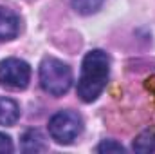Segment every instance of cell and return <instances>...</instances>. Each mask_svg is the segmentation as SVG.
<instances>
[{
	"label": "cell",
	"mask_w": 155,
	"mask_h": 154,
	"mask_svg": "<svg viewBox=\"0 0 155 154\" xmlns=\"http://www.w3.org/2000/svg\"><path fill=\"white\" fill-rule=\"evenodd\" d=\"M110 76V56L101 49H92L81 62V75L78 80V96L85 103L96 102L107 87Z\"/></svg>",
	"instance_id": "6da1fadb"
},
{
	"label": "cell",
	"mask_w": 155,
	"mask_h": 154,
	"mask_svg": "<svg viewBox=\"0 0 155 154\" xmlns=\"http://www.w3.org/2000/svg\"><path fill=\"white\" fill-rule=\"evenodd\" d=\"M40 85L51 96H63L72 85V69L54 56H45L40 64Z\"/></svg>",
	"instance_id": "7a4b0ae2"
},
{
	"label": "cell",
	"mask_w": 155,
	"mask_h": 154,
	"mask_svg": "<svg viewBox=\"0 0 155 154\" xmlns=\"http://www.w3.org/2000/svg\"><path fill=\"white\" fill-rule=\"evenodd\" d=\"M83 118L76 111H58L49 120V134L60 145H71L83 132Z\"/></svg>",
	"instance_id": "3957f363"
},
{
	"label": "cell",
	"mask_w": 155,
	"mask_h": 154,
	"mask_svg": "<svg viewBox=\"0 0 155 154\" xmlns=\"http://www.w3.org/2000/svg\"><path fill=\"white\" fill-rule=\"evenodd\" d=\"M31 80V65L20 58H5L0 62V83L9 89H25Z\"/></svg>",
	"instance_id": "277c9868"
},
{
	"label": "cell",
	"mask_w": 155,
	"mask_h": 154,
	"mask_svg": "<svg viewBox=\"0 0 155 154\" xmlns=\"http://www.w3.org/2000/svg\"><path fill=\"white\" fill-rule=\"evenodd\" d=\"M20 33V18L18 15L9 9L0 5V40H13Z\"/></svg>",
	"instance_id": "5b68a950"
},
{
	"label": "cell",
	"mask_w": 155,
	"mask_h": 154,
	"mask_svg": "<svg viewBox=\"0 0 155 154\" xmlns=\"http://www.w3.org/2000/svg\"><path fill=\"white\" fill-rule=\"evenodd\" d=\"M20 149L24 152H43L49 149V145L38 129H27L20 138Z\"/></svg>",
	"instance_id": "8992f818"
},
{
	"label": "cell",
	"mask_w": 155,
	"mask_h": 154,
	"mask_svg": "<svg viewBox=\"0 0 155 154\" xmlns=\"http://www.w3.org/2000/svg\"><path fill=\"white\" fill-rule=\"evenodd\" d=\"M20 120V105L5 96H0V125L13 127Z\"/></svg>",
	"instance_id": "52a82bcc"
},
{
	"label": "cell",
	"mask_w": 155,
	"mask_h": 154,
	"mask_svg": "<svg viewBox=\"0 0 155 154\" xmlns=\"http://www.w3.org/2000/svg\"><path fill=\"white\" fill-rule=\"evenodd\" d=\"M134 152L139 154H150L155 152V127H150L146 131H143L132 143Z\"/></svg>",
	"instance_id": "ba28073f"
},
{
	"label": "cell",
	"mask_w": 155,
	"mask_h": 154,
	"mask_svg": "<svg viewBox=\"0 0 155 154\" xmlns=\"http://www.w3.org/2000/svg\"><path fill=\"white\" fill-rule=\"evenodd\" d=\"M71 2L79 15H94L105 4V0H71Z\"/></svg>",
	"instance_id": "9c48e42d"
},
{
	"label": "cell",
	"mask_w": 155,
	"mask_h": 154,
	"mask_svg": "<svg viewBox=\"0 0 155 154\" xmlns=\"http://www.w3.org/2000/svg\"><path fill=\"white\" fill-rule=\"evenodd\" d=\"M96 151L101 154H117V152H124V147L121 145V143H117L116 140H103L97 147H96Z\"/></svg>",
	"instance_id": "30bf717a"
},
{
	"label": "cell",
	"mask_w": 155,
	"mask_h": 154,
	"mask_svg": "<svg viewBox=\"0 0 155 154\" xmlns=\"http://www.w3.org/2000/svg\"><path fill=\"white\" fill-rule=\"evenodd\" d=\"M13 140L7 136V134H4V132H0V154H7V152H13Z\"/></svg>",
	"instance_id": "8fae6325"
}]
</instances>
